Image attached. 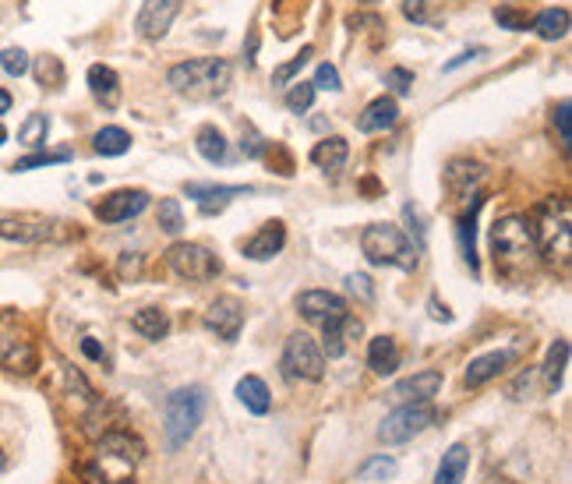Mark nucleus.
I'll list each match as a JSON object with an SVG mask.
<instances>
[{
	"mask_svg": "<svg viewBox=\"0 0 572 484\" xmlns=\"http://www.w3.org/2000/svg\"><path fill=\"white\" fill-rule=\"evenodd\" d=\"M145 460V446L142 439H135L131 431H102L95 442L93 460L86 463V481L89 484H138L135 471Z\"/></svg>",
	"mask_w": 572,
	"mask_h": 484,
	"instance_id": "obj_1",
	"label": "nucleus"
},
{
	"mask_svg": "<svg viewBox=\"0 0 572 484\" xmlns=\"http://www.w3.org/2000/svg\"><path fill=\"white\" fill-rule=\"evenodd\" d=\"M491 251H494L498 273L509 276V280H519L523 273H530L537 266V244H534L530 223L523 216H505V219L494 223Z\"/></svg>",
	"mask_w": 572,
	"mask_h": 484,
	"instance_id": "obj_2",
	"label": "nucleus"
},
{
	"mask_svg": "<svg viewBox=\"0 0 572 484\" xmlns=\"http://www.w3.org/2000/svg\"><path fill=\"white\" fill-rule=\"evenodd\" d=\"M230 78H233V68H230V61H223V57H198V61L174 64V68L167 71L170 89L188 99L223 96V93L230 89Z\"/></svg>",
	"mask_w": 572,
	"mask_h": 484,
	"instance_id": "obj_3",
	"label": "nucleus"
},
{
	"mask_svg": "<svg viewBox=\"0 0 572 484\" xmlns=\"http://www.w3.org/2000/svg\"><path fill=\"white\" fill-rule=\"evenodd\" d=\"M534 244H537V255L544 258H559V262H569L572 255V212L566 198H548L537 216H534Z\"/></svg>",
	"mask_w": 572,
	"mask_h": 484,
	"instance_id": "obj_4",
	"label": "nucleus"
},
{
	"mask_svg": "<svg viewBox=\"0 0 572 484\" xmlns=\"http://www.w3.org/2000/svg\"><path fill=\"white\" fill-rule=\"evenodd\" d=\"M361 251L372 266H396L403 273H413L421 262V248L392 223H372L361 234Z\"/></svg>",
	"mask_w": 572,
	"mask_h": 484,
	"instance_id": "obj_5",
	"label": "nucleus"
},
{
	"mask_svg": "<svg viewBox=\"0 0 572 484\" xmlns=\"http://www.w3.org/2000/svg\"><path fill=\"white\" fill-rule=\"evenodd\" d=\"M205 389L201 386H184L174 389L163 403V431H167V446L170 449H181L188 446V439L198 431L201 417H205Z\"/></svg>",
	"mask_w": 572,
	"mask_h": 484,
	"instance_id": "obj_6",
	"label": "nucleus"
},
{
	"mask_svg": "<svg viewBox=\"0 0 572 484\" xmlns=\"http://www.w3.org/2000/svg\"><path fill=\"white\" fill-rule=\"evenodd\" d=\"M435 424V406L431 403H403L399 410H392L379 428V439L385 446H403L410 439H417L421 431H428Z\"/></svg>",
	"mask_w": 572,
	"mask_h": 484,
	"instance_id": "obj_7",
	"label": "nucleus"
},
{
	"mask_svg": "<svg viewBox=\"0 0 572 484\" xmlns=\"http://www.w3.org/2000/svg\"><path fill=\"white\" fill-rule=\"evenodd\" d=\"M0 365L14 375H29L36 368V343L29 340L18 315L0 318Z\"/></svg>",
	"mask_w": 572,
	"mask_h": 484,
	"instance_id": "obj_8",
	"label": "nucleus"
},
{
	"mask_svg": "<svg viewBox=\"0 0 572 484\" xmlns=\"http://www.w3.org/2000/svg\"><path fill=\"white\" fill-rule=\"evenodd\" d=\"M167 266L181 276V280H191V283H208L219 276V258L205 248V244H191V241H181L167 251Z\"/></svg>",
	"mask_w": 572,
	"mask_h": 484,
	"instance_id": "obj_9",
	"label": "nucleus"
},
{
	"mask_svg": "<svg viewBox=\"0 0 572 484\" xmlns=\"http://www.w3.org/2000/svg\"><path fill=\"white\" fill-rule=\"evenodd\" d=\"M283 368L290 379H304V382H318L325 375V354L322 347L307 336V332H293L286 340L283 350Z\"/></svg>",
	"mask_w": 572,
	"mask_h": 484,
	"instance_id": "obj_10",
	"label": "nucleus"
},
{
	"mask_svg": "<svg viewBox=\"0 0 572 484\" xmlns=\"http://www.w3.org/2000/svg\"><path fill=\"white\" fill-rule=\"evenodd\" d=\"M205 325H208V332H216L223 343H233V340L241 336V329H244V304H241L237 297H219V300H212L208 311H205Z\"/></svg>",
	"mask_w": 572,
	"mask_h": 484,
	"instance_id": "obj_11",
	"label": "nucleus"
},
{
	"mask_svg": "<svg viewBox=\"0 0 572 484\" xmlns=\"http://www.w3.org/2000/svg\"><path fill=\"white\" fill-rule=\"evenodd\" d=\"M181 4L184 0H145L138 18H135V29L142 39H163L174 25V18L181 14Z\"/></svg>",
	"mask_w": 572,
	"mask_h": 484,
	"instance_id": "obj_12",
	"label": "nucleus"
},
{
	"mask_svg": "<svg viewBox=\"0 0 572 484\" xmlns=\"http://www.w3.org/2000/svg\"><path fill=\"white\" fill-rule=\"evenodd\" d=\"M149 209V194L142 192V188H124V192H113L106 194L99 205H95V216L102 219V223H124V219H131V216H138V212H145Z\"/></svg>",
	"mask_w": 572,
	"mask_h": 484,
	"instance_id": "obj_13",
	"label": "nucleus"
},
{
	"mask_svg": "<svg viewBox=\"0 0 572 484\" xmlns=\"http://www.w3.org/2000/svg\"><path fill=\"white\" fill-rule=\"evenodd\" d=\"M322 329H325V336H322V354H325L329 361H336V357L347 354V343L357 340L364 325H361V318H354V315L347 311V315H339V318L322 322Z\"/></svg>",
	"mask_w": 572,
	"mask_h": 484,
	"instance_id": "obj_14",
	"label": "nucleus"
},
{
	"mask_svg": "<svg viewBox=\"0 0 572 484\" xmlns=\"http://www.w3.org/2000/svg\"><path fill=\"white\" fill-rule=\"evenodd\" d=\"M297 311L307 322H329V318L347 315V300L332 291H304L297 297Z\"/></svg>",
	"mask_w": 572,
	"mask_h": 484,
	"instance_id": "obj_15",
	"label": "nucleus"
},
{
	"mask_svg": "<svg viewBox=\"0 0 572 484\" xmlns=\"http://www.w3.org/2000/svg\"><path fill=\"white\" fill-rule=\"evenodd\" d=\"M241 194H251L248 185H188V198L198 201L201 216H216L226 209L230 198H241Z\"/></svg>",
	"mask_w": 572,
	"mask_h": 484,
	"instance_id": "obj_16",
	"label": "nucleus"
},
{
	"mask_svg": "<svg viewBox=\"0 0 572 484\" xmlns=\"http://www.w3.org/2000/svg\"><path fill=\"white\" fill-rule=\"evenodd\" d=\"M438 389H442V372L428 368V372H417V375L396 382L388 396L399 399V403H428L431 396H438Z\"/></svg>",
	"mask_w": 572,
	"mask_h": 484,
	"instance_id": "obj_17",
	"label": "nucleus"
},
{
	"mask_svg": "<svg viewBox=\"0 0 572 484\" xmlns=\"http://www.w3.org/2000/svg\"><path fill=\"white\" fill-rule=\"evenodd\" d=\"M286 244V226L276 219V223H266L251 241H244V258H251V262H269V258H276L280 251H283Z\"/></svg>",
	"mask_w": 572,
	"mask_h": 484,
	"instance_id": "obj_18",
	"label": "nucleus"
},
{
	"mask_svg": "<svg viewBox=\"0 0 572 484\" xmlns=\"http://www.w3.org/2000/svg\"><path fill=\"white\" fill-rule=\"evenodd\" d=\"M396 120H399V106H396V99L379 96V99H372V103L364 106V113H361V120H357V127H361L364 135H375V131L392 127Z\"/></svg>",
	"mask_w": 572,
	"mask_h": 484,
	"instance_id": "obj_19",
	"label": "nucleus"
},
{
	"mask_svg": "<svg viewBox=\"0 0 572 484\" xmlns=\"http://www.w3.org/2000/svg\"><path fill=\"white\" fill-rule=\"evenodd\" d=\"M509 361H512V354L509 350H491V354H480L470 361V368H467V386H484V382H491V379H498L505 368H509Z\"/></svg>",
	"mask_w": 572,
	"mask_h": 484,
	"instance_id": "obj_20",
	"label": "nucleus"
},
{
	"mask_svg": "<svg viewBox=\"0 0 572 484\" xmlns=\"http://www.w3.org/2000/svg\"><path fill=\"white\" fill-rule=\"evenodd\" d=\"M467 471H470V449L463 442H456L442 456V463L435 471V484H463L467 481Z\"/></svg>",
	"mask_w": 572,
	"mask_h": 484,
	"instance_id": "obj_21",
	"label": "nucleus"
},
{
	"mask_svg": "<svg viewBox=\"0 0 572 484\" xmlns=\"http://www.w3.org/2000/svg\"><path fill=\"white\" fill-rule=\"evenodd\" d=\"M86 78H89L93 96L99 99L102 106H117V99H120V78H117V71H113V68H106V64H93Z\"/></svg>",
	"mask_w": 572,
	"mask_h": 484,
	"instance_id": "obj_22",
	"label": "nucleus"
},
{
	"mask_svg": "<svg viewBox=\"0 0 572 484\" xmlns=\"http://www.w3.org/2000/svg\"><path fill=\"white\" fill-rule=\"evenodd\" d=\"M368 368L375 375H392L399 368V347L392 336H375L368 347Z\"/></svg>",
	"mask_w": 572,
	"mask_h": 484,
	"instance_id": "obj_23",
	"label": "nucleus"
},
{
	"mask_svg": "<svg viewBox=\"0 0 572 484\" xmlns=\"http://www.w3.org/2000/svg\"><path fill=\"white\" fill-rule=\"evenodd\" d=\"M347 156H350V145H347V138H339V135L322 138V142L311 149V163L322 167V170H339V167L347 163Z\"/></svg>",
	"mask_w": 572,
	"mask_h": 484,
	"instance_id": "obj_24",
	"label": "nucleus"
},
{
	"mask_svg": "<svg viewBox=\"0 0 572 484\" xmlns=\"http://www.w3.org/2000/svg\"><path fill=\"white\" fill-rule=\"evenodd\" d=\"M237 399L251 410V414H269V406H273V396H269V386L258 379V375H244L241 382H237Z\"/></svg>",
	"mask_w": 572,
	"mask_h": 484,
	"instance_id": "obj_25",
	"label": "nucleus"
},
{
	"mask_svg": "<svg viewBox=\"0 0 572 484\" xmlns=\"http://www.w3.org/2000/svg\"><path fill=\"white\" fill-rule=\"evenodd\" d=\"M480 205H484V198L480 194H470V209L463 212V219H460V248H463V258H467V266L477 273V212H480Z\"/></svg>",
	"mask_w": 572,
	"mask_h": 484,
	"instance_id": "obj_26",
	"label": "nucleus"
},
{
	"mask_svg": "<svg viewBox=\"0 0 572 484\" xmlns=\"http://www.w3.org/2000/svg\"><path fill=\"white\" fill-rule=\"evenodd\" d=\"M566 365H569V343H566V340H555V343L548 347V361H544V368H541V379H544V389H548V392L562 389Z\"/></svg>",
	"mask_w": 572,
	"mask_h": 484,
	"instance_id": "obj_27",
	"label": "nucleus"
},
{
	"mask_svg": "<svg viewBox=\"0 0 572 484\" xmlns=\"http://www.w3.org/2000/svg\"><path fill=\"white\" fill-rule=\"evenodd\" d=\"M131 329L145 340H167L170 332V315L159 311V308H142L135 318H131Z\"/></svg>",
	"mask_w": 572,
	"mask_h": 484,
	"instance_id": "obj_28",
	"label": "nucleus"
},
{
	"mask_svg": "<svg viewBox=\"0 0 572 484\" xmlns=\"http://www.w3.org/2000/svg\"><path fill=\"white\" fill-rule=\"evenodd\" d=\"M534 32H537L541 39H548V43L562 39V36L569 32V11H566V7H548V11H541V14L534 18Z\"/></svg>",
	"mask_w": 572,
	"mask_h": 484,
	"instance_id": "obj_29",
	"label": "nucleus"
},
{
	"mask_svg": "<svg viewBox=\"0 0 572 484\" xmlns=\"http://www.w3.org/2000/svg\"><path fill=\"white\" fill-rule=\"evenodd\" d=\"M0 237L7 241H21V244H36L50 237V226L43 223H25V219H0Z\"/></svg>",
	"mask_w": 572,
	"mask_h": 484,
	"instance_id": "obj_30",
	"label": "nucleus"
},
{
	"mask_svg": "<svg viewBox=\"0 0 572 484\" xmlns=\"http://www.w3.org/2000/svg\"><path fill=\"white\" fill-rule=\"evenodd\" d=\"M93 149L99 156H124L131 149V135L124 127H102V131H95Z\"/></svg>",
	"mask_w": 572,
	"mask_h": 484,
	"instance_id": "obj_31",
	"label": "nucleus"
},
{
	"mask_svg": "<svg viewBox=\"0 0 572 484\" xmlns=\"http://www.w3.org/2000/svg\"><path fill=\"white\" fill-rule=\"evenodd\" d=\"M198 152H201V160H208V163H223L226 160V138H223V131L219 127H212V124H205L201 131H198Z\"/></svg>",
	"mask_w": 572,
	"mask_h": 484,
	"instance_id": "obj_32",
	"label": "nucleus"
},
{
	"mask_svg": "<svg viewBox=\"0 0 572 484\" xmlns=\"http://www.w3.org/2000/svg\"><path fill=\"white\" fill-rule=\"evenodd\" d=\"M484 177V170L474 167V163H453L449 170H445V181H449V188L460 194H474L477 181Z\"/></svg>",
	"mask_w": 572,
	"mask_h": 484,
	"instance_id": "obj_33",
	"label": "nucleus"
},
{
	"mask_svg": "<svg viewBox=\"0 0 572 484\" xmlns=\"http://www.w3.org/2000/svg\"><path fill=\"white\" fill-rule=\"evenodd\" d=\"M46 131H50V117H46V113H32V117L21 124L18 142H21L25 149H43V145H46Z\"/></svg>",
	"mask_w": 572,
	"mask_h": 484,
	"instance_id": "obj_34",
	"label": "nucleus"
},
{
	"mask_svg": "<svg viewBox=\"0 0 572 484\" xmlns=\"http://www.w3.org/2000/svg\"><path fill=\"white\" fill-rule=\"evenodd\" d=\"M71 160V149H61V152H32V156H21L11 170L14 174H25V170H36V167H53V163H68Z\"/></svg>",
	"mask_w": 572,
	"mask_h": 484,
	"instance_id": "obj_35",
	"label": "nucleus"
},
{
	"mask_svg": "<svg viewBox=\"0 0 572 484\" xmlns=\"http://www.w3.org/2000/svg\"><path fill=\"white\" fill-rule=\"evenodd\" d=\"M156 219H159V226L167 230V234H181L184 230V212H181V201L177 198H163L159 201V212H156Z\"/></svg>",
	"mask_w": 572,
	"mask_h": 484,
	"instance_id": "obj_36",
	"label": "nucleus"
},
{
	"mask_svg": "<svg viewBox=\"0 0 572 484\" xmlns=\"http://www.w3.org/2000/svg\"><path fill=\"white\" fill-rule=\"evenodd\" d=\"M0 68H4L11 78H21V75H29L32 61H29V53H25L21 46H7V50H0Z\"/></svg>",
	"mask_w": 572,
	"mask_h": 484,
	"instance_id": "obj_37",
	"label": "nucleus"
},
{
	"mask_svg": "<svg viewBox=\"0 0 572 484\" xmlns=\"http://www.w3.org/2000/svg\"><path fill=\"white\" fill-rule=\"evenodd\" d=\"M315 86L311 82H293L290 86V93H286V110L290 113H307L311 110V103H315Z\"/></svg>",
	"mask_w": 572,
	"mask_h": 484,
	"instance_id": "obj_38",
	"label": "nucleus"
},
{
	"mask_svg": "<svg viewBox=\"0 0 572 484\" xmlns=\"http://www.w3.org/2000/svg\"><path fill=\"white\" fill-rule=\"evenodd\" d=\"M311 53H315L311 46H300V53H297L290 64H283V68H276V71H273V86H290V82L300 75V68L311 61Z\"/></svg>",
	"mask_w": 572,
	"mask_h": 484,
	"instance_id": "obj_39",
	"label": "nucleus"
},
{
	"mask_svg": "<svg viewBox=\"0 0 572 484\" xmlns=\"http://www.w3.org/2000/svg\"><path fill=\"white\" fill-rule=\"evenodd\" d=\"M396 474V460L392 456H375V460H368L364 467H361V478L364 481H385V478H392Z\"/></svg>",
	"mask_w": 572,
	"mask_h": 484,
	"instance_id": "obj_40",
	"label": "nucleus"
},
{
	"mask_svg": "<svg viewBox=\"0 0 572 484\" xmlns=\"http://www.w3.org/2000/svg\"><path fill=\"white\" fill-rule=\"evenodd\" d=\"M36 75H39V82H43V86H50V89H57V86L64 82V68H61V61H57V57H39Z\"/></svg>",
	"mask_w": 572,
	"mask_h": 484,
	"instance_id": "obj_41",
	"label": "nucleus"
},
{
	"mask_svg": "<svg viewBox=\"0 0 572 484\" xmlns=\"http://www.w3.org/2000/svg\"><path fill=\"white\" fill-rule=\"evenodd\" d=\"M315 89H325V93H339L343 89V82H339V71L332 68V64H318V71H315V82H311Z\"/></svg>",
	"mask_w": 572,
	"mask_h": 484,
	"instance_id": "obj_42",
	"label": "nucleus"
},
{
	"mask_svg": "<svg viewBox=\"0 0 572 484\" xmlns=\"http://www.w3.org/2000/svg\"><path fill=\"white\" fill-rule=\"evenodd\" d=\"M494 21H498L502 29H509V32H523V29H527V14H519V11L509 7V4L494 11Z\"/></svg>",
	"mask_w": 572,
	"mask_h": 484,
	"instance_id": "obj_43",
	"label": "nucleus"
},
{
	"mask_svg": "<svg viewBox=\"0 0 572 484\" xmlns=\"http://www.w3.org/2000/svg\"><path fill=\"white\" fill-rule=\"evenodd\" d=\"M244 135H248V138H241V152H244L248 160H258V156L266 152V138H262L251 124H244Z\"/></svg>",
	"mask_w": 572,
	"mask_h": 484,
	"instance_id": "obj_44",
	"label": "nucleus"
},
{
	"mask_svg": "<svg viewBox=\"0 0 572 484\" xmlns=\"http://www.w3.org/2000/svg\"><path fill=\"white\" fill-rule=\"evenodd\" d=\"M385 86H388L396 96H406V93H410V86H413V75H410L406 68H392V71L385 75Z\"/></svg>",
	"mask_w": 572,
	"mask_h": 484,
	"instance_id": "obj_45",
	"label": "nucleus"
},
{
	"mask_svg": "<svg viewBox=\"0 0 572 484\" xmlns=\"http://www.w3.org/2000/svg\"><path fill=\"white\" fill-rule=\"evenodd\" d=\"M347 291L354 293V297H361V300H372V297H375V287H372V280H368L364 273H350V276H347Z\"/></svg>",
	"mask_w": 572,
	"mask_h": 484,
	"instance_id": "obj_46",
	"label": "nucleus"
},
{
	"mask_svg": "<svg viewBox=\"0 0 572 484\" xmlns=\"http://www.w3.org/2000/svg\"><path fill=\"white\" fill-rule=\"evenodd\" d=\"M555 124H559V142H562V149L569 152V99H562L559 106H555Z\"/></svg>",
	"mask_w": 572,
	"mask_h": 484,
	"instance_id": "obj_47",
	"label": "nucleus"
},
{
	"mask_svg": "<svg viewBox=\"0 0 572 484\" xmlns=\"http://www.w3.org/2000/svg\"><path fill=\"white\" fill-rule=\"evenodd\" d=\"M403 14H406L410 21H417V25H424V21H428V7H424V0H403Z\"/></svg>",
	"mask_w": 572,
	"mask_h": 484,
	"instance_id": "obj_48",
	"label": "nucleus"
},
{
	"mask_svg": "<svg viewBox=\"0 0 572 484\" xmlns=\"http://www.w3.org/2000/svg\"><path fill=\"white\" fill-rule=\"evenodd\" d=\"M82 350H86V357H93L95 365H106V350L95 343L93 336H86V340H82Z\"/></svg>",
	"mask_w": 572,
	"mask_h": 484,
	"instance_id": "obj_49",
	"label": "nucleus"
},
{
	"mask_svg": "<svg viewBox=\"0 0 572 484\" xmlns=\"http://www.w3.org/2000/svg\"><path fill=\"white\" fill-rule=\"evenodd\" d=\"M138 269H142V258H138V255H131V258L124 255V258H120V276H138Z\"/></svg>",
	"mask_w": 572,
	"mask_h": 484,
	"instance_id": "obj_50",
	"label": "nucleus"
},
{
	"mask_svg": "<svg viewBox=\"0 0 572 484\" xmlns=\"http://www.w3.org/2000/svg\"><path fill=\"white\" fill-rule=\"evenodd\" d=\"M428 308H431V318H438V322H453V315H449V311H445V304H438V300H435V297H431V300H428Z\"/></svg>",
	"mask_w": 572,
	"mask_h": 484,
	"instance_id": "obj_51",
	"label": "nucleus"
},
{
	"mask_svg": "<svg viewBox=\"0 0 572 484\" xmlns=\"http://www.w3.org/2000/svg\"><path fill=\"white\" fill-rule=\"evenodd\" d=\"M480 53H484V50H467V53H460V57H456V61H449V64H445V71H456V68H460V64H467V61H470V57H480Z\"/></svg>",
	"mask_w": 572,
	"mask_h": 484,
	"instance_id": "obj_52",
	"label": "nucleus"
},
{
	"mask_svg": "<svg viewBox=\"0 0 572 484\" xmlns=\"http://www.w3.org/2000/svg\"><path fill=\"white\" fill-rule=\"evenodd\" d=\"M7 110H11V93H7V89H0V117H4Z\"/></svg>",
	"mask_w": 572,
	"mask_h": 484,
	"instance_id": "obj_53",
	"label": "nucleus"
},
{
	"mask_svg": "<svg viewBox=\"0 0 572 484\" xmlns=\"http://www.w3.org/2000/svg\"><path fill=\"white\" fill-rule=\"evenodd\" d=\"M4 142H7V131H4V127H0V145H4Z\"/></svg>",
	"mask_w": 572,
	"mask_h": 484,
	"instance_id": "obj_54",
	"label": "nucleus"
},
{
	"mask_svg": "<svg viewBox=\"0 0 572 484\" xmlns=\"http://www.w3.org/2000/svg\"><path fill=\"white\" fill-rule=\"evenodd\" d=\"M0 467H4V453H0Z\"/></svg>",
	"mask_w": 572,
	"mask_h": 484,
	"instance_id": "obj_55",
	"label": "nucleus"
},
{
	"mask_svg": "<svg viewBox=\"0 0 572 484\" xmlns=\"http://www.w3.org/2000/svg\"><path fill=\"white\" fill-rule=\"evenodd\" d=\"M364 4H375V0H364Z\"/></svg>",
	"mask_w": 572,
	"mask_h": 484,
	"instance_id": "obj_56",
	"label": "nucleus"
}]
</instances>
